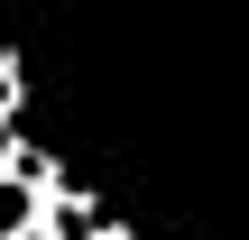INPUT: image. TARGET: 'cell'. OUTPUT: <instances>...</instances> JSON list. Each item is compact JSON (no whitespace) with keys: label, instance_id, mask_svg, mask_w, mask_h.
Returning <instances> with one entry per match:
<instances>
[{"label":"cell","instance_id":"1","mask_svg":"<svg viewBox=\"0 0 249 240\" xmlns=\"http://www.w3.org/2000/svg\"><path fill=\"white\" fill-rule=\"evenodd\" d=\"M55 185H37V176H18V166H0V240H28L37 231V203H46Z\"/></svg>","mask_w":249,"mask_h":240}]
</instances>
